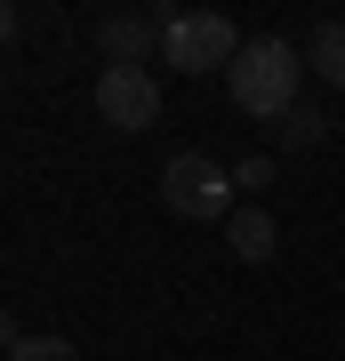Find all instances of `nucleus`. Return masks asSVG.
Masks as SVG:
<instances>
[{
  "instance_id": "obj_2",
  "label": "nucleus",
  "mask_w": 345,
  "mask_h": 361,
  "mask_svg": "<svg viewBox=\"0 0 345 361\" xmlns=\"http://www.w3.org/2000/svg\"><path fill=\"white\" fill-rule=\"evenodd\" d=\"M233 56H241V32H233V16L217 8H177V16H161V65H177V73H233Z\"/></svg>"
},
{
  "instance_id": "obj_11",
  "label": "nucleus",
  "mask_w": 345,
  "mask_h": 361,
  "mask_svg": "<svg viewBox=\"0 0 345 361\" xmlns=\"http://www.w3.org/2000/svg\"><path fill=\"white\" fill-rule=\"evenodd\" d=\"M16 337H25V329H16L8 313H0V361H8V345H16Z\"/></svg>"
},
{
  "instance_id": "obj_8",
  "label": "nucleus",
  "mask_w": 345,
  "mask_h": 361,
  "mask_svg": "<svg viewBox=\"0 0 345 361\" xmlns=\"http://www.w3.org/2000/svg\"><path fill=\"white\" fill-rule=\"evenodd\" d=\"M321 137H329V121H321L313 104H297V113H282V145H289V153H313Z\"/></svg>"
},
{
  "instance_id": "obj_4",
  "label": "nucleus",
  "mask_w": 345,
  "mask_h": 361,
  "mask_svg": "<svg viewBox=\"0 0 345 361\" xmlns=\"http://www.w3.org/2000/svg\"><path fill=\"white\" fill-rule=\"evenodd\" d=\"M97 113H104V129H121V137L153 129L161 121V80L145 65H104L97 73Z\"/></svg>"
},
{
  "instance_id": "obj_10",
  "label": "nucleus",
  "mask_w": 345,
  "mask_h": 361,
  "mask_svg": "<svg viewBox=\"0 0 345 361\" xmlns=\"http://www.w3.org/2000/svg\"><path fill=\"white\" fill-rule=\"evenodd\" d=\"M233 185H249V193H257V185H273V161H265V153H249L241 169H233Z\"/></svg>"
},
{
  "instance_id": "obj_3",
  "label": "nucleus",
  "mask_w": 345,
  "mask_h": 361,
  "mask_svg": "<svg viewBox=\"0 0 345 361\" xmlns=\"http://www.w3.org/2000/svg\"><path fill=\"white\" fill-rule=\"evenodd\" d=\"M161 201L177 209V217H193V225H225L233 209V169L225 161H209V153H177L161 169Z\"/></svg>"
},
{
  "instance_id": "obj_12",
  "label": "nucleus",
  "mask_w": 345,
  "mask_h": 361,
  "mask_svg": "<svg viewBox=\"0 0 345 361\" xmlns=\"http://www.w3.org/2000/svg\"><path fill=\"white\" fill-rule=\"evenodd\" d=\"M0 40H16V8H8V0H0Z\"/></svg>"
},
{
  "instance_id": "obj_1",
  "label": "nucleus",
  "mask_w": 345,
  "mask_h": 361,
  "mask_svg": "<svg viewBox=\"0 0 345 361\" xmlns=\"http://www.w3.org/2000/svg\"><path fill=\"white\" fill-rule=\"evenodd\" d=\"M297 80H305V56L273 32V40H241V56L225 73V97L257 121H282V113H297Z\"/></svg>"
},
{
  "instance_id": "obj_9",
  "label": "nucleus",
  "mask_w": 345,
  "mask_h": 361,
  "mask_svg": "<svg viewBox=\"0 0 345 361\" xmlns=\"http://www.w3.org/2000/svg\"><path fill=\"white\" fill-rule=\"evenodd\" d=\"M8 361H80V345H73V337H16Z\"/></svg>"
},
{
  "instance_id": "obj_7",
  "label": "nucleus",
  "mask_w": 345,
  "mask_h": 361,
  "mask_svg": "<svg viewBox=\"0 0 345 361\" xmlns=\"http://www.w3.org/2000/svg\"><path fill=\"white\" fill-rule=\"evenodd\" d=\"M305 65L329 80V89H345V25H321V32L305 40Z\"/></svg>"
},
{
  "instance_id": "obj_5",
  "label": "nucleus",
  "mask_w": 345,
  "mask_h": 361,
  "mask_svg": "<svg viewBox=\"0 0 345 361\" xmlns=\"http://www.w3.org/2000/svg\"><path fill=\"white\" fill-rule=\"evenodd\" d=\"M225 241H233V257H241V265H265L273 249H282V225H273V209L241 201V209L225 217Z\"/></svg>"
},
{
  "instance_id": "obj_6",
  "label": "nucleus",
  "mask_w": 345,
  "mask_h": 361,
  "mask_svg": "<svg viewBox=\"0 0 345 361\" xmlns=\"http://www.w3.org/2000/svg\"><path fill=\"white\" fill-rule=\"evenodd\" d=\"M153 40H161L153 16H104V25H97L104 65H145V56H153Z\"/></svg>"
}]
</instances>
